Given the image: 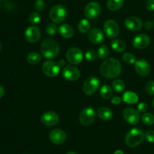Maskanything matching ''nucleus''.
Returning a JSON list of instances; mask_svg holds the SVG:
<instances>
[{
  "label": "nucleus",
  "mask_w": 154,
  "mask_h": 154,
  "mask_svg": "<svg viewBox=\"0 0 154 154\" xmlns=\"http://www.w3.org/2000/svg\"><path fill=\"white\" fill-rule=\"evenodd\" d=\"M125 26L129 30L132 31H138L142 27V21L136 17H129L126 19L124 22Z\"/></svg>",
  "instance_id": "obj_19"
},
{
  "label": "nucleus",
  "mask_w": 154,
  "mask_h": 154,
  "mask_svg": "<svg viewBox=\"0 0 154 154\" xmlns=\"http://www.w3.org/2000/svg\"><path fill=\"white\" fill-rule=\"evenodd\" d=\"M121 102V99L118 96H114L112 99H111V103L114 105H119Z\"/></svg>",
  "instance_id": "obj_41"
},
{
  "label": "nucleus",
  "mask_w": 154,
  "mask_h": 154,
  "mask_svg": "<svg viewBox=\"0 0 154 154\" xmlns=\"http://www.w3.org/2000/svg\"><path fill=\"white\" fill-rule=\"evenodd\" d=\"M78 29L81 32L86 33L90 31V23L87 20L82 19L78 25Z\"/></svg>",
  "instance_id": "obj_27"
},
{
  "label": "nucleus",
  "mask_w": 154,
  "mask_h": 154,
  "mask_svg": "<svg viewBox=\"0 0 154 154\" xmlns=\"http://www.w3.org/2000/svg\"><path fill=\"white\" fill-rule=\"evenodd\" d=\"M41 32L40 29L35 26H32L28 27L25 32L26 40L30 43H35L40 39Z\"/></svg>",
  "instance_id": "obj_15"
},
{
  "label": "nucleus",
  "mask_w": 154,
  "mask_h": 154,
  "mask_svg": "<svg viewBox=\"0 0 154 154\" xmlns=\"http://www.w3.org/2000/svg\"><path fill=\"white\" fill-rule=\"evenodd\" d=\"M147 108H148V105L147 104L144 103V102H142V103H140L139 105H138V112L140 113H144L147 111Z\"/></svg>",
  "instance_id": "obj_38"
},
{
  "label": "nucleus",
  "mask_w": 154,
  "mask_h": 154,
  "mask_svg": "<svg viewBox=\"0 0 154 154\" xmlns=\"http://www.w3.org/2000/svg\"><path fill=\"white\" fill-rule=\"evenodd\" d=\"M112 89L117 93H121L125 89V84L122 80L117 79L114 81L112 84Z\"/></svg>",
  "instance_id": "obj_28"
},
{
  "label": "nucleus",
  "mask_w": 154,
  "mask_h": 154,
  "mask_svg": "<svg viewBox=\"0 0 154 154\" xmlns=\"http://www.w3.org/2000/svg\"><path fill=\"white\" fill-rule=\"evenodd\" d=\"M42 60V57L36 52H31L27 56V61L30 65H36Z\"/></svg>",
  "instance_id": "obj_26"
},
{
  "label": "nucleus",
  "mask_w": 154,
  "mask_h": 154,
  "mask_svg": "<svg viewBox=\"0 0 154 154\" xmlns=\"http://www.w3.org/2000/svg\"><path fill=\"white\" fill-rule=\"evenodd\" d=\"M99 93H100V96H102V98L105 99H108L112 96L113 90L110 86L105 84L101 87Z\"/></svg>",
  "instance_id": "obj_25"
},
{
  "label": "nucleus",
  "mask_w": 154,
  "mask_h": 154,
  "mask_svg": "<svg viewBox=\"0 0 154 154\" xmlns=\"http://www.w3.org/2000/svg\"><path fill=\"white\" fill-rule=\"evenodd\" d=\"M60 51L58 43L54 39H45L41 45V52L43 57L47 59H52L57 57Z\"/></svg>",
  "instance_id": "obj_2"
},
{
  "label": "nucleus",
  "mask_w": 154,
  "mask_h": 154,
  "mask_svg": "<svg viewBox=\"0 0 154 154\" xmlns=\"http://www.w3.org/2000/svg\"><path fill=\"white\" fill-rule=\"evenodd\" d=\"M152 104H153V108H154V98H153V102H152Z\"/></svg>",
  "instance_id": "obj_46"
},
{
  "label": "nucleus",
  "mask_w": 154,
  "mask_h": 154,
  "mask_svg": "<svg viewBox=\"0 0 154 154\" xmlns=\"http://www.w3.org/2000/svg\"><path fill=\"white\" fill-rule=\"evenodd\" d=\"M123 60L127 64H133L136 62L135 57L131 53H125L123 55Z\"/></svg>",
  "instance_id": "obj_32"
},
{
  "label": "nucleus",
  "mask_w": 154,
  "mask_h": 154,
  "mask_svg": "<svg viewBox=\"0 0 154 154\" xmlns=\"http://www.w3.org/2000/svg\"><path fill=\"white\" fill-rule=\"evenodd\" d=\"M96 52H95L93 50H89V51H87V52L85 53V58L87 59V60H88V61H94V60H96Z\"/></svg>",
  "instance_id": "obj_35"
},
{
  "label": "nucleus",
  "mask_w": 154,
  "mask_h": 154,
  "mask_svg": "<svg viewBox=\"0 0 154 154\" xmlns=\"http://www.w3.org/2000/svg\"><path fill=\"white\" fill-rule=\"evenodd\" d=\"M101 13V6L97 2H90L86 5L84 14L88 19L94 20L99 16Z\"/></svg>",
  "instance_id": "obj_8"
},
{
  "label": "nucleus",
  "mask_w": 154,
  "mask_h": 154,
  "mask_svg": "<svg viewBox=\"0 0 154 154\" xmlns=\"http://www.w3.org/2000/svg\"><path fill=\"white\" fill-rule=\"evenodd\" d=\"M123 118L131 125H136L140 120V114L138 111L132 108H125L123 113Z\"/></svg>",
  "instance_id": "obj_13"
},
{
  "label": "nucleus",
  "mask_w": 154,
  "mask_h": 154,
  "mask_svg": "<svg viewBox=\"0 0 154 154\" xmlns=\"http://www.w3.org/2000/svg\"><path fill=\"white\" fill-rule=\"evenodd\" d=\"M84 55L81 49L78 48H72L66 53V59L72 65H78L82 62Z\"/></svg>",
  "instance_id": "obj_9"
},
{
  "label": "nucleus",
  "mask_w": 154,
  "mask_h": 154,
  "mask_svg": "<svg viewBox=\"0 0 154 154\" xmlns=\"http://www.w3.org/2000/svg\"><path fill=\"white\" fill-rule=\"evenodd\" d=\"M97 114L99 117L103 120H110L113 117V113L111 110L106 107H100L98 108Z\"/></svg>",
  "instance_id": "obj_21"
},
{
  "label": "nucleus",
  "mask_w": 154,
  "mask_h": 154,
  "mask_svg": "<svg viewBox=\"0 0 154 154\" xmlns=\"http://www.w3.org/2000/svg\"><path fill=\"white\" fill-rule=\"evenodd\" d=\"M88 38L92 43L99 45L104 42L105 36L102 30L99 28H93L90 30L88 33Z\"/></svg>",
  "instance_id": "obj_18"
},
{
  "label": "nucleus",
  "mask_w": 154,
  "mask_h": 154,
  "mask_svg": "<svg viewBox=\"0 0 154 154\" xmlns=\"http://www.w3.org/2000/svg\"><path fill=\"white\" fill-rule=\"evenodd\" d=\"M122 67L120 61L114 58L105 60L100 66V72L104 77L108 78H117L121 73Z\"/></svg>",
  "instance_id": "obj_1"
},
{
  "label": "nucleus",
  "mask_w": 154,
  "mask_h": 154,
  "mask_svg": "<svg viewBox=\"0 0 154 154\" xmlns=\"http://www.w3.org/2000/svg\"><path fill=\"white\" fill-rule=\"evenodd\" d=\"M67 16V10L61 5H57L51 9L50 17L51 20L55 23H62L66 20Z\"/></svg>",
  "instance_id": "obj_4"
},
{
  "label": "nucleus",
  "mask_w": 154,
  "mask_h": 154,
  "mask_svg": "<svg viewBox=\"0 0 154 154\" xmlns=\"http://www.w3.org/2000/svg\"><path fill=\"white\" fill-rule=\"evenodd\" d=\"M124 3V0H108L107 7L110 11H116L121 8Z\"/></svg>",
  "instance_id": "obj_23"
},
{
  "label": "nucleus",
  "mask_w": 154,
  "mask_h": 154,
  "mask_svg": "<svg viewBox=\"0 0 154 154\" xmlns=\"http://www.w3.org/2000/svg\"><path fill=\"white\" fill-rule=\"evenodd\" d=\"M150 43V38L147 35L140 34L135 36L132 41V45L135 48L144 49L146 48Z\"/></svg>",
  "instance_id": "obj_17"
},
{
  "label": "nucleus",
  "mask_w": 154,
  "mask_h": 154,
  "mask_svg": "<svg viewBox=\"0 0 154 154\" xmlns=\"http://www.w3.org/2000/svg\"><path fill=\"white\" fill-rule=\"evenodd\" d=\"M66 154H78V153H76V152H75V151H70V152H69V153H67Z\"/></svg>",
  "instance_id": "obj_45"
},
{
  "label": "nucleus",
  "mask_w": 154,
  "mask_h": 154,
  "mask_svg": "<svg viewBox=\"0 0 154 154\" xmlns=\"http://www.w3.org/2000/svg\"><path fill=\"white\" fill-rule=\"evenodd\" d=\"M49 138L53 144L60 145L64 144L65 141H66V134L62 129H55L50 132Z\"/></svg>",
  "instance_id": "obj_14"
},
{
  "label": "nucleus",
  "mask_w": 154,
  "mask_h": 154,
  "mask_svg": "<svg viewBox=\"0 0 154 154\" xmlns=\"http://www.w3.org/2000/svg\"><path fill=\"white\" fill-rule=\"evenodd\" d=\"M146 8L150 11H154V0H147L146 2Z\"/></svg>",
  "instance_id": "obj_39"
},
{
  "label": "nucleus",
  "mask_w": 154,
  "mask_h": 154,
  "mask_svg": "<svg viewBox=\"0 0 154 154\" xmlns=\"http://www.w3.org/2000/svg\"><path fill=\"white\" fill-rule=\"evenodd\" d=\"M98 56L100 59H105L108 56L109 54V50H108V47L106 45H103L98 49Z\"/></svg>",
  "instance_id": "obj_30"
},
{
  "label": "nucleus",
  "mask_w": 154,
  "mask_h": 154,
  "mask_svg": "<svg viewBox=\"0 0 154 154\" xmlns=\"http://www.w3.org/2000/svg\"><path fill=\"white\" fill-rule=\"evenodd\" d=\"M29 20L32 24H38L41 20V16L38 12H32L29 17Z\"/></svg>",
  "instance_id": "obj_33"
},
{
  "label": "nucleus",
  "mask_w": 154,
  "mask_h": 154,
  "mask_svg": "<svg viewBox=\"0 0 154 154\" xmlns=\"http://www.w3.org/2000/svg\"><path fill=\"white\" fill-rule=\"evenodd\" d=\"M114 154H124V153H123V152L122 151V150H117V151L114 152Z\"/></svg>",
  "instance_id": "obj_44"
},
{
  "label": "nucleus",
  "mask_w": 154,
  "mask_h": 154,
  "mask_svg": "<svg viewBox=\"0 0 154 154\" xmlns=\"http://www.w3.org/2000/svg\"><path fill=\"white\" fill-rule=\"evenodd\" d=\"M59 32L65 38H70L75 34V30L69 24H62L59 28Z\"/></svg>",
  "instance_id": "obj_20"
},
{
  "label": "nucleus",
  "mask_w": 154,
  "mask_h": 154,
  "mask_svg": "<svg viewBox=\"0 0 154 154\" xmlns=\"http://www.w3.org/2000/svg\"><path fill=\"white\" fill-rule=\"evenodd\" d=\"M60 71V66L56 62L48 60L42 66V72L45 75L51 78H54L58 75Z\"/></svg>",
  "instance_id": "obj_7"
},
{
  "label": "nucleus",
  "mask_w": 154,
  "mask_h": 154,
  "mask_svg": "<svg viewBox=\"0 0 154 154\" xmlns=\"http://www.w3.org/2000/svg\"><path fill=\"white\" fill-rule=\"evenodd\" d=\"M62 75L65 79L69 81H76L81 76L79 69L72 66H65L62 72Z\"/></svg>",
  "instance_id": "obj_12"
},
{
  "label": "nucleus",
  "mask_w": 154,
  "mask_h": 154,
  "mask_svg": "<svg viewBox=\"0 0 154 154\" xmlns=\"http://www.w3.org/2000/svg\"><path fill=\"white\" fill-rule=\"evenodd\" d=\"M145 90L147 94L150 96H153L154 95V81H150L147 83L145 86Z\"/></svg>",
  "instance_id": "obj_34"
},
{
  "label": "nucleus",
  "mask_w": 154,
  "mask_h": 154,
  "mask_svg": "<svg viewBox=\"0 0 154 154\" xmlns=\"http://www.w3.org/2000/svg\"><path fill=\"white\" fill-rule=\"evenodd\" d=\"M145 138L147 140V141L150 143H154V131L150 130L148 131L145 134Z\"/></svg>",
  "instance_id": "obj_37"
},
{
  "label": "nucleus",
  "mask_w": 154,
  "mask_h": 154,
  "mask_svg": "<svg viewBox=\"0 0 154 154\" xmlns=\"http://www.w3.org/2000/svg\"><path fill=\"white\" fill-rule=\"evenodd\" d=\"M144 28L147 30H150L153 28V23L151 21H147L144 23Z\"/></svg>",
  "instance_id": "obj_40"
},
{
  "label": "nucleus",
  "mask_w": 154,
  "mask_h": 154,
  "mask_svg": "<svg viewBox=\"0 0 154 154\" xmlns=\"http://www.w3.org/2000/svg\"><path fill=\"white\" fill-rule=\"evenodd\" d=\"M100 86V81L95 76H90L85 80L83 85V91L86 95L94 94Z\"/></svg>",
  "instance_id": "obj_5"
},
{
  "label": "nucleus",
  "mask_w": 154,
  "mask_h": 154,
  "mask_svg": "<svg viewBox=\"0 0 154 154\" xmlns=\"http://www.w3.org/2000/svg\"><path fill=\"white\" fill-rule=\"evenodd\" d=\"M138 95L131 91H127L123 94V100L128 104H135L138 102Z\"/></svg>",
  "instance_id": "obj_22"
},
{
  "label": "nucleus",
  "mask_w": 154,
  "mask_h": 154,
  "mask_svg": "<svg viewBox=\"0 0 154 154\" xmlns=\"http://www.w3.org/2000/svg\"><path fill=\"white\" fill-rule=\"evenodd\" d=\"M58 29L59 28L57 26V25L54 23H50L46 26V32L49 35H54L57 33Z\"/></svg>",
  "instance_id": "obj_31"
},
{
  "label": "nucleus",
  "mask_w": 154,
  "mask_h": 154,
  "mask_svg": "<svg viewBox=\"0 0 154 154\" xmlns=\"http://www.w3.org/2000/svg\"><path fill=\"white\" fill-rule=\"evenodd\" d=\"M141 120L147 126H151L154 123V115L150 113H144L141 117Z\"/></svg>",
  "instance_id": "obj_29"
},
{
  "label": "nucleus",
  "mask_w": 154,
  "mask_h": 154,
  "mask_svg": "<svg viewBox=\"0 0 154 154\" xmlns=\"http://www.w3.org/2000/svg\"><path fill=\"white\" fill-rule=\"evenodd\" d=\"M135 68L136 72L140 76H147L150 72V64L144 60H139L135 62Z\"/></svg>",
  "instance_id": "obj_16"
},
{
  "label": "nucleus",
  "mask_w": 154,
  "mask_h": 154,
  "mask_svg": "<svg viewBox=\"0 0 154 154\" xmlns=\"http://www.w3.org/2000/svg\"><path fill=\"white\" fill-rule=\"evenodd\" d=\"M145 138L144 132L138 128H133L127 132L125 138L126 144L130 147H135L139 145Z\"/></svg>",
  "instance_id": "obj_3"
},
{
  "label": "nucleus",
  "mask_w": 154,
  "mask_h": 154,
  "mask_svg": "<svg viewBox=\"0 0 154 154\" xmlns=\"http://www.w3.org/2000/svg\"><path fill=\"white\" fill-rule=\"evenodd\" d=\"M4 93H5V90H4V87L0 85V99L4 96Z\"/></svg>",
  "instance_id": "obj_42"
},
{
  "label": "nucleus",
  "mask_w": 154,
  "mask_h": 154,
  "mask_svg": "<svg viewBox=\"0 0 154 154\" xmlns=\"http://www.w3.org/2000/svg\"><path fill=\"white\" fill-rule=\"evenodd\" d=\"M41 122L46 126H56L60 122V116L54 111H47L41 117Z\"/></svg>",
  "instance_id": "obj_11"
},
{
  "label": "nucleus",
  "mask_w": 154,
  "mask_h": 154,
  "mask_svg": "<svg viewBox=\"0 0 154 154\" xmlns=\"http://www.w3.org/2000/svg\"><path fill=\"white\" fill-rule=\"evenodd\" d=\"M104 31L109 38H114L119 35L120 29L117 22L113 20H108L104 24Z\"/></svg>",
  "instance_id": "obj_10"
},
{
  "label": "nucleus",
  "mask_w": 154,
  "mask_h": 154,
  "mask_svg": "<svg viewBox=\"0 0 154 154\" xmlns=\"http://www.w3.org/2000/svg\"><path fill=\"white\" fill-rule=\"evenodd\" d=\"M1 48H2V45H1V43H0V51H1Z\"/></svg>",
  "instance_id": "obj_47"
},
{
  "label": "nucleus",
  "mask_w": 154,
  "mask_h": 154,
  "mask_svg": "<svg viewBox=\"0 0 154 154\" xmlns=\"http://www.w3.org/2000/svg\"><path fill=\"white\" fill-rule=\"evenodd\" d=\"M96 117V112L93 108H86L81 111L79 116V120L83 126H88L94 123Z\"/></svg>",
  "instance_id": "obj_6"
},
{
  "label": "nucleus",
  "mask_w": 154,
  "mask_h": 154,
  "mask_svg": "<svg viewBox=\"0 0 154 154\" xmlns=\"http://www.w3.org/2000/svg\"><path fill=\"white\" fill-rule=\"evenodd\" d=\"M35 8L38 11H43L45 8V2L43 0H37L35 2Z\"/></svg>",
  "instance_id": "obj_36"
},
{
  "label": "nucleus",
  "mask_w": 154,
  "mask_h": 154,
  "mask_svg": "<svg viewBox=\"0 0 154 154\" xmlns=\"http://www.w3.org/2000/svg\"><path fill=\"white\" fill-rule=\"evenodd\" d=\"M111 48L117 53H122L126 50V44L120 39L113 40L111 43Z\"/></svg>",
  "instance_id": "obj_24"
},
{
  "label": "nucleus",
  "mask_w": 154,
  "mask_h": 154,
  "mask_svg": "<svg viewBox=\"0 0 154 154\" xmlns=\"http://www.w3.org/2000/svg\"><path fill=\"white\" fill-rule=\"evenodd\" d=\"M58 64H59V66H60V67H63V66H66V61H65V60H60V62L58 63Z\"/></svg>",
  "instance_id": "obj_43"
},
{
  "label": "nucleus",
  "mask_w": 154,
  "mask_h": 154,
  "mask_svg": "<svg viewBox=\"0 0 154 154\" xmlns=\"http://www.w3.org/2000/svg\"><path fill=\"white\" fill-rule=\"evenodd\" d=\"M0 6H1V5H0Z\"/></svg>",
  "instance_id": "obj_48"
}]
</instances>
